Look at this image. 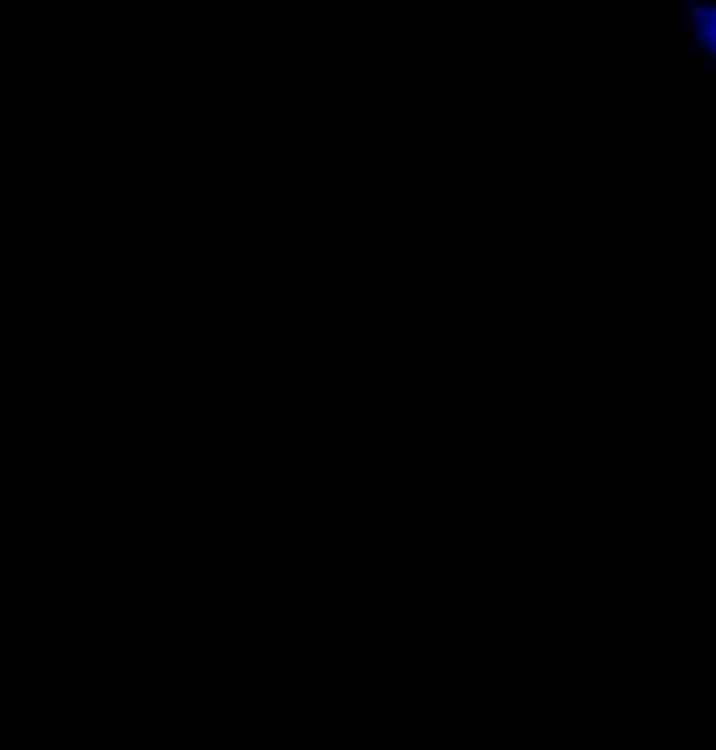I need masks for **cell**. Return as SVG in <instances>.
I'll use <instances>...</instances> for the list:
<instances>
[{"label":"cell","instance_id":"obj_1","mask_svg":"<svg viewBox=\"0 0 716 750\" xmlns=\"http://www.w3.org/2000/svg\"><path fill=\"white\" fill-rule=\"evenodd\" d=\"M653 44H658V15H653V0H639V5H634V54H639V59H653V54H658Z\"/></svg>","mask_w":716,"mask_h":750},{"label":"cell","instance_id":"obj_2","mask_svg":"<svg viewBox=\"0 0 716 750\" xmlns=\"http://www.w3.org/2000/svg\"><path fill=\"white\" fill-rule=\"evenodd\" d=\"M697 44H702L707 59H716V25H697Z\"/></svg>","mask_w":716,"mask_h":750}]
</instances>
